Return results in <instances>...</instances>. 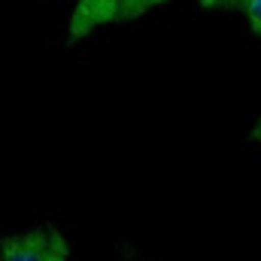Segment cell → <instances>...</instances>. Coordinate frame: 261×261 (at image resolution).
Listing matches in <instances>:
<instances>
[{
  "instance_id": "1",
  "label": "cell",
  "mask_w": 261,
  "mask_h": 261,
  "mask_svg": "<svg viewBox=\"0 0 261 261\" xmlns=\"http://www.w3.org/2000/svg\"><path fill=\"white\" fill-rule=\"evenodd\" d=\"M246 12H249L252 28L261 34V0H246Z\"/></svg>"
},
{
  "instance_id": "2",
  "label": "cell",
  "mask_w": 261,
  "mask_h": 261,
  "mask_svg": "<svg viewBox=\"0 0 261 261\" xmlns=\"http://www.w3.org/2000/svg\"><path fill=\"white\" fill-rule=\"evenodd\" d=\"M43 261H64L61 246H46V258H43Z\"/></svg>"
}]
</instances>
